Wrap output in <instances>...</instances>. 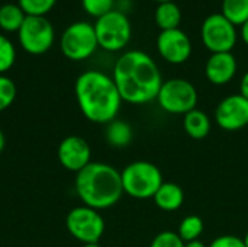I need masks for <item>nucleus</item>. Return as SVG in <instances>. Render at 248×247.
Listing matches in <instances>:
<instances>
[{"label": "nucleus", "instance_id": "1", "mask_svg": "<svg viewBox=\"0 0 248 247\" xmlns=\"http://www.w3.org/2000/svg\"><path fill=\"white\" fill-rule=\"evenodd\" d=\"M112 79L124 102L144 105L157 99L163 84L158 66L144 51L124 52L115 63Z\"/></svg>", "mask_w": 248, "mask_h": 247}, {"label": "nucleus", "instance_id": "2", "mask_svg": "<svg viewBox=\"0 0 248 247\" xmlns=\"http://www.w3.org/2000/svg\"><path fill=\"white\" fill-rule=\"evenodd\" d=\"M74 95L83 116L94 124L116 119L124 102L112 76L100 70L81 73L76 80Z\"/></svg>", "mask_w": 248, "mask_h": 247}, {"label": "nucleus", "instance_id": "3", "mask_svg": "<svg viewBox=\"0 0 248 247\" xmlns=\"http://www.w3.org/2000/svg\"><path fill=\"white\" fill-rule=\"evenodd\" d=\"M74 189L83 205L97 211L113 207L124 195L121 172L102 162H92L76 173Z\"/></svg>", "mask_w": 248, "mask_h": 247}, {"label": "nucleus", "instance_id": "4", "mask_svg": "<svg viewBox=\"0 0 248 247\" xmlns=\"http://www.w3.org/2000/svg\"><path fill=\"white\" fill-rule=\"evenodd\" d=\"M124 194L135 199H150L163 185L161 170L151 162L137 160L121 172Z\"/></svg>", "mask_w": 248, "mask_h": 247}, {"label": "nucleus", "instance_id": "5", "mask_svg": "<svg viewBox=\"0 0 248 247\" xmlns=\"http://www.w3.org/2000/svg\"><path fill=\"white\" fill-rule=\"evenodd\" d=\"M93 26L99 47L110 52L124 49L132 36V26L128 16L115 9L96 19Z\"/></svg>", "mask_w": 248, "mask_h": 247}, {"label": "nucleus", "instance_id": "6", "mask_svg": "<svg viewBox=\"0 0 248 247\" xmlns=\"http://www.w3.org/2000/svg\"><path fill=\"white\" fill-rule=\"evenodd\" d=\"M155 100L167 114L186 115L187 112L196 109L198 90L186 79H169L167 82H163Z\"/></svg>", "mask_w": 248, "mask_h": 247}, {"label": "nucleus", "instance_id": "7", "mask_svg": "<svg viewBox=\"0 0 248 247\" xmlns=\"http://www.w3.org/2000/svg\"><path fill=\"white\" fill-rule=\"evenodd\" d=\"M97 38L94 26L80 20L68 25L60 38V48L64 57L71 61H83L90 58L97 49Z\"/></svg>", "mask_w": 248, "mask_h": 247}, {"label": "nucleus", "instance_id": "8", "mask_svg": "<svg viewBox=\"0 0 248 247\" xmlns=\"http://www.w3.org/2000/svg\"><path fill=\"white\" fill-rule=\"evenodd\" d=\"M65 226L68 233L83 245L99 243L106 227L100 211L86 205L73 208L65 218Z\"/></svg>", "mask_w": 248, "mask_h": 247}, {"label": "nucleus", "instance_id": "9", "mask_svg": "<svg viewBox=\"0 0 248 247\" xmlns=\"http://www.w3.org/2000/svg\"><path fill=\"white\" fill-rule=\"evenodd\" d=\"M17 39L28 54L41 55L54 45L55 31L45 16H26L17 31Z\"/></svg>", "mask_w": 248, "mask_h": 247}, {"label": "nucleus", "instance_id": "10", "mask_svg": "<svg viewBox=\"0 0 248 247\" xmlns=\"http://www.w3.org/2000/svg\"><path fill=\"white\" fill-rule=\"evenodd\" d=\"M201 36L202 42L212 54L231 52L237 42V29L222 13H212L203 20Z\"/></svg>", "mask_w": 248, "mask_h": 247}, {"label": "nucleus", "instance_id": "11", "mask_svg": "<svg viewBox=\"0 0 248 247\" xmlns=\"http://www.w3.org/2000/svg\"><path fill=\"white\" fill-rule=\"evenodd\" d=\"M217 125L228 132H235L248 127V99L237 95L224 98L215 109Z\"/></svg>", "mask_w": 248, "mask_h": 247}, {"label": "nucleus", "instance_id": "12", "mask_svg": "<svg viewBox=\"0 0 248 247\" xmlns=\"http://www.w3.org/2000/svg\"><path fill=\"white\" fill-rule=\"evenodd\" d=\"M158 54L171 64H183L192 55V42L180 28L161 31L157 36Z\"/></svg>", "mask_w": 248, "mask_h": 247}, {"label": "nucleus", "instance_id": "13", "mask_svg": "<svg viewBox=\"0 0 248 247\" xmlns=\"http://www.w3.org/2000/svg\"><path fill=\"white\" fill-rule=\"evenodd\" d=\"M57 157L64 169L78 173L92 163V148L84 138L78 135H68L60 143Z\"/></svg>", "mask_w": 248, "mask_h": 247}, {"label": "nucleus", "instance_id": "14", "mask_svg": "<svg viewBox=\"0 0 248 247\" xmlns=\"http://www.w3.org/2000/svg\"><path fill=\"white\" fill-rule=\"evenodd\" d=\"M238 63L232 52H214L205 64L206 79L215 86L230 83L237 74Z\"/></svg>", "mask_w": 248, "mask_h": 247}, {"label": "nucleus", "instance_id": "15", "mask_svg": "<svg viewBox=\"0 0 248 247\" xmlns=\"http://www.w3.org/2000/svg\"><path fill=\"white\" fill-rule=\"evenodd\" d=\"M153 201L158 210L173 213L182 208L185 202V192L182 186L174 182H163V185L153 197Z\"/></svg>", "mask_w": 248, "mask_h": 247}, {"label": "nucleus", "instance_id": "16", "mask_svg": "<svg viewBox=\"0 0 248 247\" xmlns=\"http://www.w3.org/2000/svg\"><path fill=\"white\" fill-rule=\"evenodd\" d=\"M212 128V122L208 114L199 109H193L183 115V130L193 140L205 138Z\"/></svg>", "mask_w": 248, "mask_h": 247}, {"label": "nucleus", "instance_id": "17", "mask_svg": "<svg viewBox=\"0 0 248 247\" xmlns=\"http://www.w3.org/2000/svg\"><path fill=\"white\" fill-rule=\"evenodd\" d=\"M105 138L109 146L115 148H124L132 143L134 131H132V127L126 121L113 119L109 124H106Z\"/></svg>", "mask_w": 248, "mask_h": 247}, {"label": "nucleus", "instance_id": "18", "mask_svg": "<svg viewBox=\"0 0 248 247\" xmlns=\"http://www.w3.org/2000/svg\"><path fill=\"white\" fill-rule=\"evenodd\" d=\"M154 19L161 31L176 29L182 22V10L174 1L158 3L154 12Z\"/></svg>", "mask_w": 248, "mask_h": 247}, {"label": "nucleus", "instance_id": "19", "mask_svg": "<svg viewBox=\"0 0 248 247\" xmlns=\"http://www.w3.org/2000/svg\"><path fill=\"white\" fill-rule=\"evenodd\" d=\"M26 19V13L17 3L0 6V28L6 32H17Z\"/></svg>", "mask_w": 248, "mask_h": 247}, {"label": "nucleus", "instance_id": "20", "mask_svg": "<svg viewBox=\"0 0 248 247\" xmlns=\"http://www.w3.org/2000/svg\"><path fill=\"white\" fill-rule=\"evenodd\" d=\"M203 229H205L203 220L199 215L190 214V215H186L180 221L179 229H177V234L185 243H190V242L199 240V237L203 233Z\"/></svg>", "mask_w": 248, "mask_h": 247}, {"label": "nucleus", "instance_id": "21", "mask_svg": "<svg viewBox=\"0 0 248 247\" xmlns=\"http://www.w3.org/2000/svg\"><path fill=\"white\" fill-rule=\"evenodd\" d=\"M235 26L248 20V0H222V12Z\"/></svg>", "mask_w": 248, "mask_h": 247}, {"label": "nucleus", "instance_id": "22", "mask_svg": "<svg viewBox=\"0 0 248 247\" xmlns=\"http://www.w3.org/2000/svg\"><path fill=\"white\" fill-rule=\"evenodd\" d=\"M17 4L26 16H46L57 4V0H17Z\"/></svg>", "mask_w": 248, "mask_h": 247}, {"label": "nucleus", "instance_id": "23", "mask_svg": "<svg viewBox=\"0 0 248 247\" xmlns=\"http://www.w3.org/2000/svg\"><path fill=\"white\" fill-rule=\"evenodd\" d=\"M16 61V48L13 42L0 33V74L9 71Z\"/></svg>", "mask_w": 248, "mask_h": 247}, {"label": "nucleus", "instance_id": "24", "mask_svg": "<svg viewBox=\"0 0 248 247\" xmlns=\"http://www.w3.org/2000/svg\"><path fill=\"white\" fill-rule=\"evenodd\" d=\"M16 84L6 74H0V112L12 106L16 99Z\"/></svg>", "mask_w": 248, "mask_h": 247}, {"label": "nucleus", "instance_id": "25", "mask_svg": "<svg viewBox=\"0 0 248 247\" xmlns=\"http://www.w3.org/2000/svg\"><path fill=\"white\" fill-rule=\"evenodd\" d=\"M81 6L86 13L99 19L113 10L115 0H81Z\"/></svg>", "mask_w": 248, "mask_h": 247}, {"label": "nucleus", "instance_id": "26", "mask_svg": "<svg viewBox=\"0 0 248 247\" xmlns=\"http://www.w3.org/2000/svg\"><path fill=\"white\" fill-rule=\"evenodd\" d=\"M186 243L179 237L177 231H161L155 234L150 247H185Z\"/></svg>", "mask_w": 248, "mask_h": 247}, {"label": "nucleus", "instance_id": "27", "mask_svg": "<svg viewBox=\"0 0 248 247\" xmlns=\"http://www.w3.org/2000/svg\"><path fill=\"white\" fill-rule=\"evenodd\" d=\"M209 247H246V245L243 239L234 234H224V236H218L217 239H214Z\"/></svg>", "mask_w": 248, "mask_h": 247}, {"label": "nucleus", "instance_id": "28", "mask_svg": "<svg viewBox=\"0 0 248 247\" xmlns=\"http://www.w3.org/2000/svg\"><path fill=\"white\" fill-rule=\"evenodd\" d=\"M240 95L244 96L246 99H248V71L241 77V82H240Z\"/></svg>", "mask_w": 248, "mask_h": 247}, {"label": "nucleus", "instance_id": "29", "mask_svg": "<svg viewBox=\"0 0 248 247\" xmlns=\"http://www.w3.org/2000/svg\"><path fill=\"white\" fill-rule=\"evenodd\" d=\"M241 38H243V41L248 45V20L241 25Z\"/></svg>", "mask_w": 248, "mask_h": 247}, {"label": "nucleus", "instance_id": "30", "mask_svg": "<svg viewBox=\"0 0 248 247\" xmlns=\"http://www.w3.org/2000/svg\"><path fill=\"white\" fill-rule=\"evenodd\" d=\"M185 247H209L206 246L203 242H201V240H196V242H190V243H186V246Z\"/></svg>", "mask_w": 248, "mask_h": 247}, {"label": "nucleus", "instance_id": "31", "mask_svg": "<svg viewBox=\"0 0 248 247\" xmlns=\"http://www.w3.org/2000/svg\"><path fill=\"white\" fill-rule=\"evenodd\" d=\"M4 146H6V138H4L3 131L0 130V154H1V153H3V150H4Z\"/></svg>", "mask_w": 248, "mask_h": 247}, {"label": "nucleus", "instance_id": "32", "mask_svg": "<svg viewBox=\"0 0 248 247\" xmlns=\"http://www.w3.org/2000/svg\"><path fill=\"white\" fill-rule=\"evenodd\" d=\"M81 247H100L99 243H87V245H83Z\"/></svg>", "mask_w": 248, "mask_h": 247}, {"label": "nucleus", "instance_id": "33", "mask_svg": "<svg viewBox=\"0 0 248 247\" xmlns=\"http://www.w3.org/2000/svg\"><path fill=\"white\" fill-rule=\"evenodd\" d=\"M243 240H244V245H246V247H248V230H247V233H246V236L243 237Z\"/></svg>", "mask_w": 248, "mask_h": 247}, {"label": "nucleus", "instance_id": "34", "mask_svg": "<svg viewBox=\"0 0 248 247\" xmlns=\"http://www.w3.org/2000/svg\"><path fill=\"white\" fill-rule=\"evenodd\" d=\"M153 1H157V3H166V1H174V0H153Z\"/></svg>", "mask_w": 248, "mask_h": 247}]
</instances>
